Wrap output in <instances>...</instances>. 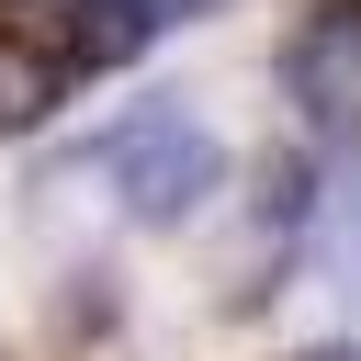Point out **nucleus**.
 <instances>
[{
	"mask_svg": "<svg viewBox=\"0 0 361 361\" xmlns=\"http://www.w3.org/2000/svg\"><path fill=\"white\" fill-rule=\"evenodd\" d=\"M327 361H338V350H327Z\"/></svg>",
	"mask_w": 361,
	"mask_h": 361,
	"instance_id": "0eeeda50",
	"label": "nucleus"
},
{
	"mask_svg": "<svg viewBox=\"0 0 361 361\" xmlns=\"http://www.w3.org/2000/svg\"><path fill=\"white\" fill-rule=\"evenodd\" d=\"M124 11H135V23H147V34H169V23H203V11H214V0H124Z\"/></svg>",
	"mask_w": 361,
	"mask_h": 361,
	"instance_id": "20e7f679",
	"label": "nucleus"
},
{
	"mask_svg": "<svg viewBox=\"0 0 361 361\" xmlns=\"http://www.w3.org/2000/svg\"><path fill=\"white\" fill-rule=\"evenodd\" d=\"M350 56H361V23H350V11H338L327 34H305L293 90H305V113H316V124H338V113H350Z\"/></svg>",
	"mask_w": 361,
	"mask_h": 361,
	"instance_id": "7ed1b4c3",
	"label": "nucleus"
},
{
	"mask_svg": "<svg viewBox=\"0 0 361 361\" xmlns=\"http://www.w3.org/2000/svg\"><path fill=\"white\" fill-rule=\"evenodd\" d=\"M56 102H68V56H56V45H34L23 23H0V135L56 124Z\"/></svg>",
	"mask_w": 361,
	"mask_h": 361,
	"instance_id": "f03ea898",
	"label": "nucleus"
},
{
	"mask_svg": "<svg viewBox=\"0 0 361 361\" xmlns=\"http://www.w3.org/2000/svg\"><path fill=\"white\" fill-rule=\"evenodd\" d=\"M327 11H350V23H361V0H327Z\"/></svg>",
	"mask_w": 361,
	"mask_h": 361,
	"instance_id": "423d86ee",
	"label": "nucleus"
},
{
	"mask_svg": "<svg viewBox=\"0 0 361 361\" xmlns=\"http://www.w3.org/2000/svg\"><path fill=\"white\" fill-rule=\"evenodd\" d=\"M350 305H361V226H350Z\"/></svg>",
	"mask_w": 361,
	"mask_h": 361,
	"instance_id": "39448f33",
	"label": "nucleus"
},
{
	"mask_svg": "<svg viewBox=\"0 0 361 361\" xmlns=\"http://www.w3.org/2000/svg\"><path fill=\"white\" fill-rule=\"evenodd\" d=\"M102 180H113V203H124L135 226H192V214L214 203V180H226V147H214L203 113L147 102V113H124V124L102 135Z\"/></svg>",
	"mask_w": 361,
	"mask_h": 361,
	"instance_id": "f257e3e1",
	"label": "nucleus"
}]
</instances>
